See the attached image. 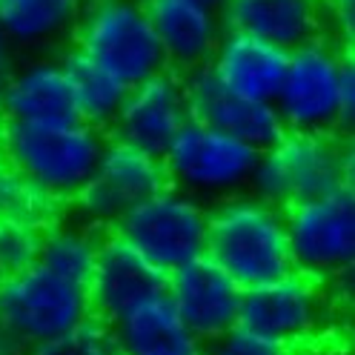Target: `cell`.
<instances>
[{
    "instance_id": "52a82bcc",
    "label": "cell",
    "mask_w": 355,
    "mask_h": 355,
    "mask_svg": "<svg viewBox=\"0 0 355 355\" xmlns=\"http://www.w3.org/2000/svg\"><path fill=\"white\" fill-rule=\"evenodd\" d=\"M169 187L212 207L224 198L250 192L258 149L227 132L189 121L161 155Z\"/></svg>"
},
{
    "instance_id": "7c38bea8",
    "label": "cell",
    "mask_w": 355,
    "mask_h": 355,
    "mask_svg": "<svg viewBox=\"0 0 355 355\" xmlns=\"http://www.w3.org/2000/svg\"><path fill=\"white\" fill-rule=\"evenodd\" d=\"M189 121L184 75L164 69L126 89V98L109 126V138H118L161 158Z\"/></svg>"
},
{
    "instance_id": "6da1fadb",
    "label": "cell",
    "mask_w": 355,
    "mask_h": 355,
    "mask_svg": "<svg viewBox=\"0 0 355 355\" xmlns=\"http://www.w3.org/2000/svg\"><path fill=\"white\" fill-rule=\"evenodd\" d=\"M109 135L83 121L66 123H3L0 155L26 181L52 201L72 204L92 181Z\"/></svg>"
},
{
    "instance_id": "83f0119b",
    "label": "cell",
    "mask_w": 355,
    "mask_h": 355,
    "mask_svg": "<svg viewBox=\"0 0 355 355\" xmlns=\"http://www.w3.org/2000/svg\"><path fill=\"white\" fill-rule=\"evenodd\" d=\"M324 12V35L332 40L352 37L355 26V0H321Z\"/></svg>"
},
{
    "instance_id": "30bf717a",
    "label": "cell",
    "mask_w": 355,
    "mask_h": 355,
    "mask_svg": "<svg viewBox=\"0 0 355 355\" xmlns=\"http://www.w3.org/2000/svg\"><path fill=\"white\" fill-rule=\"evenodd\" d=\"M92 315L86 286L72 284L46 266H29L0 284V324L29 347L49 341Z\"/></svg>"
},
{
    "instance_id": "7a4b0ae2",
    "label": "cell",
    "mask_w": 355,
    "mask_h": 355,
    "mask_svg": "<svg viewBox=\"0 0 355 355\" xmlns=\"http://www.w3.org/2000/svg\"><path fill=\"white\" fill-rule=\"evenodd\" d=\"M207 258H212L241 290L293 272L284 209L261 201L252 192L212 204Z\"/></svg>"
},
{
    "instance_id": "603a6c76",
    "label": "cell",
    "mask_w": 355,
    "mask_h": 355,
    "mask_svg": "<svg viewBox=\"0 0 355 355\" xmlns=\"http://www.w3.org/2000/svg\"><path fill=\"white\" fill-rule=\"evenodd\" d=\"M101 241H103L101 230L83 224V220H60L58 218L43 230L37 263L66 281L86 286L89 275L95 270Z\"/></svg>"
},
{
    "instance_id": "1f68e13d",
    "label": "cell",
    "mask_w": 355,
    "mask_h": 355,
    "mask_svg": "<svg viewBox=\"0 0 355 355\" xmlns=\"http://www.w3.org/2000/svg\"><path fill=\"white\" fill-rule=\"evenodd\" d=\"M3 278H6V275H3V272H0V284H3Z\"/></svg>"
},
{
    "instance_id": "ffe728a7",
    "label": "cell",
    "mask_w": 355,
    "mask_h": 355,
    "mask_svg": "<svg viewBox=\"0 0 355 355\" xmlns=\"http://www.w3.org/2000/svg\"><path fill=\"white\" fill-rule=\"evenodd\" d=\"M109 329L118 355H204V344L187 329L166 293L129 309L109 324Z\"/></svg>"
},
{
    "instance_id": "9c48e42d",
    "label": "cell",
    "mask_w": 355,
    "mask_h": 355,
    "mask_svg": "<svg viewBox=\"0 0 355 355\" xmlns=\"http://www.w3.org/2000/svg\"><path fill=\"white\" fill-rule=\"evenodd\" d=\"M293 270L324 284L344 278L355 261V192L352 187L284 209Z\"/></svg>"
},
{
    "instance_id": "44dd1931",
    "label": "cell",
    "mask_w": 355,
    "mask_h": 355,
    "mask_svg": "<svg viewBox=\"0 0 355 355\" xmlns=\"http://www.w3.org/2000/svg\"><path fill=\"white\" fill-rule=\"evenodd\" d=\"M86 0H0V32L12 46H49L72 35Z\"/></svg>"
},
{
    "instance_id": "5b68a950",
    "label": "cell",
    "mask_w": 355,
    "mask_h": 355,
    "mask_svg": "<svg viewBox=\"0 0 355 355\" xmlns=\"http://www.w3.org/2000/svg\"><path fill=\"white\" fill-rule=\"evenodd\" d=\"M75 49L126 89L166 69L144 0H86L75 24Z\"/></svg>"
},
{
    "instance_id": "9a60e30c",
    "label": "cell",
    "mask_w": 355,
    "mask_h": 355,
    "mask_svg": "<svg viewBox=\"0 0 355 355\" xmlns=\"http://www.w3.org/2000/svg\"><path fill=\"white\" fill-rule=\"evenodd\" d=\"M166 290V275L123 243L115 232H103L95 270L86 281V295L92 315L112 324L138 304L161 295Z\"/></svg>"
},
{
    "instance_id": "2e32d148",
    "label": "cell",
    "mask_w": 355,
    "mask_h": 355,
    "mask_svg": "<svg viewBox=\"0 0 355 355\" xmlns=\"http://www.w3.org/2000/svg\"><path fill=\"white\" fill-rule=\"evenodd\" d=\"M144 3L164 49L166 69L189 75L209 63L224 35V20L218 9L198 0H144Z\"/></svg>"
},
{
    "instance_id": "f546056e",
    "label": "cell",
    "mask_w": 355,
    "mask_h": 355,
    "mask_svg": "<svg viewBox=\"0 0 355 355\" xmlns=\"http://www.w3.org/2000/svg\"><path fill=\"white\" fill-rule=\"evenodd\" d=\"M0 355H29V344L17 338L6 324H0Z\"/></svg>"
},
{
    "instance_id": "ac0fdd59",
    "label": "cell",
    "mask_w": 355,
    "mask_h": 355,
    "mask_svg": "<svg viewBox=\"0 0 355 355\" xmlns=\"http://www.w3.org/2000/svg\"><path fill=\"white\" fill-rule=\"evenodd\" d=\"M286 60H290L286 49L272 46V43L258 40L252 35L224 29L207 66L232 92L272 103L286 72Z\"/></svg>"
},
{
    "instance_id": "7402d4cb",
    "label": "cell",
    "mask_w": 355,
    "mask_h": 355,
    "mask_svg": "<svg viewBox=\"0 0 355 355\" xmlns=\"http://www.w3.org/2000/svg\"><path fill=\"white\" fill-rule=\"evenodd\" d=\"M58 60L66 72V80H69L78 121L98 129H109L126 98V86L75 46Z\"/></svg>"
},
{
    "instance_id": "d4e9b609",
    "label": "cell",
    "mask_w": 355,
    "mask_h": 355,
    "mask_svg": "<svg viewBox=\"0 0 355 355\" xmlns=\"http://www.w3.org/2000/svg\"><path fill=\"white\" fill-rule=\"evenodd\" d=\"M29 355H118V344L109 324L89 315L78 327L29 347Z\"/></svg>"
},
{
    "instance_id": "8992f818",
    "label": "cell",
    "mask_w": 355,
    "mask_h": 355,
    "mask_svg": "<svg viewBox=\"0 0 355 355\" xmlns=\"http://www.w3.org/2000/svg\"><path fill=\"white\" fill-rule=\"evenodd\" d=\"M209 207L198 198L166 187L126 209L109 230L129 243L155 270L169 275L178 266L207 255Z\"/></svg>"
},
{
    "instance_id": "ba28073f",
    "label": "cell",
    "mask_w": 355,
    "mask_h": 355,
    "mask_svg": "<svg viewBox=\"0 0 355 355\" xmlns=\"http://www.w3.org/2000/svg\"><path fill=\"white\" fill-rule=\"evenodd\" d=\"M329 284L298 270L243 290L238 309L241 329L286 349H298L301 344L321 338L329 327Z\"/></svg>"
},
{
    "instance_id": "4316f807",
    "label": "cell",
    "mask_w": 355,
    "mask_h": 355,
    "mask_svg": "<svg viewBox=\"0 0 355 355\" xmlns=\"http://www.w3.org/2000/svg\"><path fill=\"white\" fill-rule=\"evenodd\" d=\"M204 355H295V349H286L281 344H272L266 338H258L247 329H230L227 336H220L204 347Z\"/></svg>"
},
{
    "instance_id": "5bb4252c",
    "label": "cell",
    "mask_w": 355,
    "mask_h": 355,
    "mask_svg": "<svg viewBox=\"0 0 355 355\" xmlns=\"http://www.w3.org/2000/svg\"><path fill=\"white\" fill-rule=\"evenodd\" d=\"M184 86H187V103L192 121L212 126L218 132H227V135L250 144L258 152L275 144L286 132L272 103L232 92L215 78L209 66H201V69L184 75Z\"/></svg>"
},
{
    "instance_id": "8fae6325",
    "label": "cell",
    "mask_w": 355,
    "mask_h": 355,
    "mask_svg": "<svg viewBox=\"0 0 355 355\" xmlns=\"http://www.w3.org/2000/svg\"><path fill=\"white\" fill-rule=\"evenodd\" d=\"M166 187V169L158 155H149L132 144L109 138L95 178L80 189L72 204L78 220L103 232L112 230L126 209Z\"/></svg>"
},
{
    "instance_id": "f1b7e54d",
    "label": "cell",
    "mask_w": 355,
    "mask_h": 355,
    "mask_svg": "<svg viewBox=\"0 0 355 355\" xmlns=\"http://www.w3.org/2000/svg\"><path fill=\"white\" fill-rule=\"evenodd\" d=\"M15 66H17V55H15V46H12V40L0 32V129H3L6 123V115H3V89L15 72Z\"/></svg>"
},
{
    "instance_id": "484cf974",
    "label": "cell",
    "mask_w": 355,
    "mask_h": 355,
    "mask_svg": "<svg viewBox=\"0 0 355 355\" xmlns=\"http://www.w3.org/2000/svg\"><path fill=\"white\" fill-rule=\"evenodd\" d=\"M0 212H20L46 227L52 220H58L60 204L52 201L49 195L37 192L35 187H29L26 181H20L15 169L3 161V155H0Z\"/></svg>"
},
{
    "instance_id": "4fadbf2b",
    "label": "cell",
    "mask_w": 355,
    "mask_h": 355,
    "mask_svg": "<svg viewBox=\"0 0 355 355\" xmlns=\"http://www.w3.org/2000/svg\"><path fill=\"white\" fill-rule=\"evenodd\" d=\"M164 293L187 329L204 347L238 327L243 290L207 255L169 272Z\"/></svg>"
},
{
    "instance_id": "d6986e66",
    "label": "cell",
    "mask_w": 355,
    "mask_h": 355,
    "mask_svg": "<svg viewBox=\"0 0 355 355\" xmlns=\"http://www.w3.org/2000/svg\"><path fill=\"white\" fill-rule=\"evenodd\" d=\"M6 123H66L78 121L69 80L60 60L37 58L15 72L3 89Z\"/></svg>"
},
{
    "instance_id": "277c9868",
    "label": "cell",
    "mask_w": 355,
    "mask_h": 355,
    "mask_svg": "<svg viewBox=\"0 0 355 355\" xmlns=\"http://www.w3.org/2000/svg\"><path fill=\"white\" fill-rule=\"evenodd\" d=\"M355 72L338 40L327 35L290 52L281 89L272 101L286 132H344V80Z\"/></svg>"
},
{
    "instance_id": "4dcf8cb0",
    "label": "cell",
    "mask_w": 355,
    "mask_h": 355,
    "mask_svg": "<svg viewBox=\"0 0 355 355\" xmlns=\"http://www.w3.org/2000/svg\"><path fill=\"white\" fill-rule=\"evenodd\" d=\"M198 3H207V6H212V9H218V12H220V6H224L227 0H198Z\"/></svg>"
},
{
    "instance_id": "e0dca14e",
    "label": "cell",
    "mask_w": 355,
    "mask_h": 355,
    "mask_svg": "<svg viewBox=\"0 0 355 355\" xmlns=\"http://www.w3.org/2000/svg\"><path fill=\"white\" fill-rule=\"evenodd\" d=\"M220 20L224 29L252 35L286 52L324 35L321 0H227Z\"/></svg>"
},
{
    "instance_id": "cb8c5ba5",
    "label": "cell",
    "mask_w": 355,
    "mask_h": 355,
    "mask_svg": "<svg viewBox=\"0 0 355 355\" xmlns=\"http://www.w3.org/2000/svg\"><path fill=\"white\" fill-rule=\"evenodd\" d=\"M43 230L46 227L35 218L20 212H0V272L12 275L35 266L40 258Z\"/></svg>"
},
{
    "instance_id": "3957f363",
    "label": "cell",
    "mask_w": 355,
    "mask_h": 355,
    "mask_svg": "<svg viewBox=\"0 0 355 355\" xmlns=\"http://www.w3.org/2000/svg\"><path fill=\"white\" fill-rule=\"evenodd\" d=\"M352 187V149L338 132H284L258 152L250 192L286 209Z\"/></svg>"
}]
</instances>
